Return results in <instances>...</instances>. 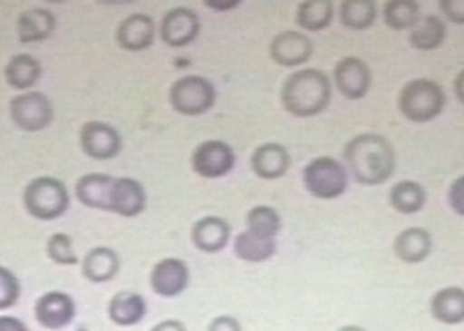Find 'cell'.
<instances>
[{
    "mask_svg": "<svg viewBox=\"0 0 464 331\" xmlns=\"http://www.w3.org/2000/svg\"><path fill=\"white\" fill-rule=\"evenodd\" d=\"M148 305L146 300L132 291H120L110 300L108 305V317L116 326L129 328L140 325L146 317Z\"/></svg>",
    "mask_w": 464,
    "mask_h": 331,
    "instance_id": "obj_21",
    "label": "cell"
},
{
    "mask_svg": "<svg viewBox=\"0 0 464 331\" xmlns=\"http://www.w3.org/2000/svg\"><path fill=\"white\" fill-rule=\"evenodd\" d=\"M445 102L447 97L443 89L433 80L426 78L408 82L398 97L401 115L415 123H426L438 119L445 108Z\"/></svg>",
    "mask_w": 464,
    "mask_h": 331,
    "instance_id": "obj_3",
    "label": "cell"
},
{
    "mask_svg": "<svg viewBox=\"0 0 464 331\" xmlns=\"http://www.w3.org/2000/svg\"><path fill=\"white\" fill-rule=\"evenodd\" d=\"M204 4L215 11H231L236 9L241 2L239 0H206Z\"/></svg>",
    "mask_w": 464,
    "mask_h": 331,
    "instance_id": "obj_39",
    "label": "cell"
},
{
    "mask_svg": "<svg viewBox=\"0 0 464 331\" xmlns=\"http://www.w3.org/2000/svg\"><path fill=\"white\" fill-rule=\"evenodd\" d=\"M336 331H368L366 328H362V326H357V325H347V326H342V328H338Z\"/></svg>",
    "mask_w": 464,
    "mask_h": 331,
    "instance_id": "obj_42",
    "label": "cell"
},
{
    "mask_svg": "<svg viewBox=\"0 0 464 331\" xmlns=\"http://www.w3.org/2000/svg\"><path fill=\"white\" fill-rule=\"evenodd\" d=\"M231 240V226L222 217L208 215L199 219L192 228V243L206 254L220 252Z\"/></svg>",
    "mask_w": 464,
    "mask_h": 331,
    "instance_id": "obj_17",
    "label": "cell"
},
{
    "mask_svg": "<svg viewBox=\"0 0 464 331\" xmlns=\"http://www.w3.org/2000/svg\"><path fill=\"white\" fill-rule=\"evenodd\" d=\"M431 317L445 325L458 326L464 323V289L458 286H449L438 289L430 300Z\"/></svg>",
    "mask_w": 464,
    "mask_h": 331,
    "instance_id": "obj_19",
    "label": "cell"
},
{
    "mask_svg": "<svg viewBox=\"0 0 464 331\" xmlns=\"http://www.w3.org/2000/svg\"><path fill=\"white\" fill-rule=\"evenodd\" d=\"M80 145L88 157L95 161H108L121 151V136L115 127L104 122H87L80 131Z\"/></svg>",
    "mask_w": 464,
    "mask_h": 331,
    "instance_id": "obj_11",
    "label": "cell"
},
{
    "mask_svg": "<svg viewBox=\"0 0 464 331\" xmlns=\"http://www.w3.org/2000/svg\"><path fill=\"white\" fill-rule=\"evenodd\" d=\"M246 229L261 237L276 239L282 231V217L273 207L257 205L246 213Z\"/></svg>",
    "mask_w": 464,
    "mask_h": 331,
    "instance_id": "obj_32",
    "label": "cell"
},
{
    "mask_svg": "<svg viewBox=\"0 0 464 331\" xmlns=\"http://www.w3.org/2000/svg\"><path fill=\"white\" fill-rule=\"evenodd\" d=\"M20 280L18 277L7 268L0 267V310H7L14 307L20 300Z\"/></svg>",
    "mask_w": 464,
    "mask_h": 331,
    "instance_id": "obj_34",
    "label": "cell"
},
{
    "mask_svg": "<svg viewBox=\"0 0 464 331\" xmlns=\"http://www.w3.org/2000/svg\"><path fill=\"white\" fill-rule=\"evenodd\" d=\"M250 164L252 171L262 180H278L289 171V151L280 143H264L252 153Z\"/></svg>",
    "mask_w": 464,
    "mask_h": 331,
    "instance_id": "obj_15",
    "label": "cell"
},
{
    "mask_svg": "<svg viewBox=\"0 0 464 331\" xmlns=\"http://www.w3.org/2000/svg\"><path fill=\"white\" fill-rule=\"evenodd\" d=\"M217 101V91L203 76H183L176 80L169 91V102L179 115L201 117L208 113Z\"/></svg>",
    "mask_w": 464,
    "mask_h": 331,
    "instance_id": "obj_6",
    "label": "cell"
},
{
    "mask_svg": "<svg viewBox=\"0 0 464 331\" xmlns=\"http://www.w3.org/2000/svg\"><path fill=\"white\" fill-rule=\"evenodd\" d=\"M348 175L368 187L382 185L396 171V151L391 141L375 132L352 138L343 149Z\"/></svg>",
    "mask_w": 464,
    "mask_h": 331,
    "instance_id": "obj_1",
    "label": "cell"
},
{
    "mask_svg": "<svg viewBox=\"0 0 464 331\" xmlns=\"http://www.w3.org/2000/svg\"><path fill=\"white\" fill-rule=\"evenodd\" d=\"M35 321L46 330L58 331L69 326L76 316V303L62 291H48L34 305Z\"/></svg>",
    "mask_w": 464,
    "mask_h": 331,
    "instance_id": "obj_10",
    "label": "cell"
},
{
    "mask_svg": "<svg viewBox=\"0 0 464 331\" xmlns=\"http://www.w3.org/2000/svg\"><path fill=\"white\" fill-rule=\"evenodd\" d=\"M57 27L55 15L48 9H29L20 15L18 35L22 43H35L48 39Z\"/></svg>",
    "mask_w": 464,
    "mask_h": 331,
    "instance_id": "obj_25",
    "label": "cell"
},
{
    "mask_svg": "<svg viewBox=\"0 0 464 331\" xmlns=\"http://www.w3.org/2000/svg\"><path fill=\"white\" fill-rule=\"evenodd\" d=\"M145 209V187L134 179H115L110 211H115L121 217H138Z\"/></svg>",
    "mask_w": 464,
    "mask_h": 331,
    "instance_id": "obj_20",
    "label": "cell"
},
{
    "mask_svg": "<svg viewBox=\"0 0 464 331\" xmlns=\"http://www.w3.org/2000/svg\"><path fill=\"white\" fill-rule=\"evenodd\" d=\"M160 37L171 48H183L196 41L201 32L199 16L188 7H174L160 22Z\"/></svg>",
    "mask_w": 464,
    "mask_h": 331,
    "instance_id": "obj_12",
    "label": "cell"
},
{
    "mask_svg": "<svg viewBox=\"0 0 464 331\" xmlns=\"http://www.w3.org/2000/svg\"><path fill=\"white\" fill-rule=\"evenodd\" d=\"M420 20V7L413 0H391L383 5V22L392 31H411Z\"/></svg>",
    "mask_w": 464,
    "mask_h": 331,
    "instance_id": "obj_31",
    "label": "cell"
},
{
    "mask_svg": "<svg viewBox=\"0 0 464 331\" xmlns=\"http://www.w3.org/2000/svg\"><path fill=\"white\" fill-rule=\"evenodd\" d=\"M69 192L53 177H37L24 190V207L34 219L55 220L69 209Z\"/></svg>",
    "mask_w": 464,
    "mask_h": 331,
    "instance_id": "obj_5",
    "label": "cell"
},
{
    "mask_svg": "<svg viewBox=\"0 0 464 331\" xmlns=\"http://www.w3.org/2000/svg\"><path fill=\"white\" fill-rule=\"evenodd\" d=\"M303 183L306 190L317 200H336L347 190V168L334 157H315L303 170Z\"/></svg>",
    "mask_w": 464,
    "mask_h": 331,
    "instance_id": "obj_4",
    "label": "cell"
},
{
    "mask_svg": "<svg viewBox=\"0 0 464 331\" xmlns=\"http://www.w3.org/2000/svg\"><path fill=\"white\" fill-rule=\"evenodd\" d=\"M447 198H449L450 209L456 211L458 215L464 217V175L452 181Z\"/></svg>",
    "mask_w": 464,
    "mask_h": 331,
    "instance_id": "obj_35",
    "label": "cell"
},
{
    "mask_svg": "<svg viewBox=\"0 0 464 331\" xmlns=\"http://www.w3.org/2000/svg\"><path fill=\"white\" fill-rule=\"evenodd\" d=\"M454 92L458 95V99L464 104V69L456 76V82H454Z\"/></svg>",
    "mask_w": 464,
    "mask_h": 331,
    "instance_id": "obj_41",
    "label": "cell"
},
{
    "mask_svg": "<svg viewBox=\"0 0 464 331\" xmlns=\"http://www.w3.org/2000/svg\"><path fill=\"white\" fill-rule=\"evenodd\" d=\"M113 183L115 179L110 175L88 173L76 181V198L88 209L110 211Z\"/></svg>",
    "mask_w": 464,
    "mask_h": 331,
    "instance_id": "obj_22",
    "label": "cell"
},
{
    "mask_svg": "<svg viewBox=\"0 0 464 331\" xmlns=\"http://www.w3.org/2000/svg\"><path fill=\"white\" fill-rule=\"evenodd\" d=\"M150 331H187V328L178 319H166V321H160L159 325H155Z\"/></svg>",
    "mask_w": 464,
    "mask_h": 331,
    "instance_id": "obj_40",
    "label": "cell"
},
{
    "mask_svg": "<svg viewBox=\"0 0 464 331\" xmlns=\"http://www.w3.org/2000/svg\"><path fill=\"white\" fill-rule=\"evenodd\" d=\"M0 331H29L27 325L13 316H0Z\"/></svg>",
    "mask_w": 464,
    "mask_h": 331,
    "instance_id": "obj_38",
    "label": "cell"
},
{
    "mask_svg": "<svg viewBox=\"0 0 464 331\" xmlns=\"http://www.w3.org/2000/svg\"><path fill=\"white\" fill-rule=\"evenodd\" d=\"M278 250L276 239H267L252 231H243L234 239V254L246 263L269 261Z\"/></svg>",
    "mask_w": 464,
    "mask_h": 331,
    "instance_id": "obj_24",
    "label": "cell"
},
{
    "mask_svg": "<svg viewBox=\"0 0 464 331\" xmlns=\"http://www.w3.org/2000/svg\"><path fill=\"white\" fill-rule=\"evenodd\" d=\"M447 37V27L443 20H440L435 15H428L420 18L415 27L410 31L408 41L415 50L420 52H433L441 48Z\"/></svg>",
    "mask_w": 464,
    "mask_h": 331,
    "instance_id": "obj_28",
    "label": "cell"
},
{
    "mask_svg": "<svg viewBox=\"0 0 464 331\" xmlns=\"http://www.w3.org/2000/svg\"><path fill=\"white\" fill-rule=\"evenodd\" d=\"M331 102V80L320 69L292 73L282 87V106L292 117L310 119L320 115Z\"/></svg>",
    "mask_w": 464,
    "mask_h": 331,
    "instance_id": "obj_2",
    "label": "cell"
},
{
    "mask_svg": "<svg viewBox=\"0 0 464 331\" xmlns=\"http://www.w3.org/2000/svg\"><path fill=\"white\" fill-rule=\"evenodd\" d=\"M206 331H243V328H241V323L234 316L224 314V316H217L208 325V330Z\"/></svg>",
    "mask_w": 464,
    "mask_h": 331,
    "instance_id": "obj_37",
    "label": "cell"
},
{
    "mask_svg": "<svg viewBox=\"0 0 464 331\" xmlns=\"http://www.w3.org/2000/svg\"><path fill=\"white\" fill-rule=\"evenodd\" d=\"M334 16V5L329 0L301 2L295 11V24L308 32H322L327 29Z\"/></svg>",
    "mask_w": 464,
    "mask_h": 331,
    "instance_id": "obj_29",
    "label": "cell"
},
{
    "mask_svg": "<svg viewBox=\"0 0 464 331\" xmlns=\"http://www.w3.org/2000/svg\"><path fill=\"white\" fill-rule=\"evenodd\" d=\"M334 85L350 101H359L372 89V71L368 63L357 57H345L334 67Z\"/></svg>",
    "mask_w": 464,
    "mask_h": 331,
    "instance_id": "obj_13",
    "label": "cell"
},
{
    "mask_svg": "<svg viewBox=\"0 0 464 331\" xmlns=\"http://www.w3.org/2000/svg\"><path fill=\"white\" fill-rule=\"evenodd\" d=\"M41 63L29 54L14 55L5 65V82L14 91H27L32 89L41 78Z\"/></svg>",
    "mask_w": 464,
    "mask_h": 331,
    "instance_id": "obj_27",
    "label": "cell"
},
{
    "mask_svg": "<svg viewBox=\"0 0 464 331\" xmlns=\"http://www.w3.org/2000/svg\"><path fill=\"white\" fill-rule=\"evenodd\" d=\"M192 170L203 179H222L229 175L236 164V153L231 145L220 140H208L196 147L190 159Z\"/></svg>",
    "mask_w": 464,
    "mask_h": 331,
    "instance_id": "obj_8",
    "label": "cell"
},
{
    "mask_svg": "<svg viewBox=\"0 0 464 331\" xmlns=\"http://www.w3.org/2000/svg\"><path fill=\"white\" fill-rule=\"evenodd\" d=\"M426 201H428V192L419 181H398L389 190L391 207L401 215L419 213L426 207Z\"/></svg>",
    "mask_w": 464,
    "mask_h": 331,
    "instance_id": "obj_26",
    "label": "cell"
},
{
    "mask_svg": "<svg viewBox=\"0 0 464 331\" xmlns=\"http://www.w3.org/2000/svg\"><path fill=\"white\" fill-rule=\"evenodd\" d=\"M269 55L278 65L297 67L312 59L314 43L303 32H280L269 44Z\"/></svg>",
    "mask_w": 464,
    "mask_h": 331,
    "instance_id": "obj_14",
    "label": "cell"
},
{
    "mask_svg": "<svg viewBox=\"0 0 464 331\" xmlns=\"http://www.w3.org/2000/svg\"><path fill=\"white\" fill-rule=\"evenodd\" d=\"M394 254L406 265L424 263L433 250V237L424 228H406L394 240Z\"/></svg>",
    "mask_w": 464,
    "mask_h": 331,
    "instance_id": "obj_18",
    "label": "cell"
},
{
    "mask_svg": "<svg viewBox=\"0 0 464 331\" xmlns=\"http://www.w3.org/2000/svg\"><path fill=\"white\" fill-rule=\"evenodd\" d=\"M9 115L14 125L25 132L46 129L55 117L52 101L41 92H25L9 102Z\"/></svg>",
    "mask_w": 464,
    "mask_h": 331,
    "instance_id": "obj_7",
    "label": "cell"
},
{
    "mask_svg": "<svg viewBox=\"0 0 464 331\" xmlns=\"http://www.w3.org/2000/svg\"><path fill=\"white\" fill-rule=\"evenodd\" d=\"M375 20L377 4L372 0H345L340 4V22L350 31H366Z\"/></svg>",
    "mask_w": 464,
    "mask_h": 331,
    "instance_id": "obj_30",
    "label": "cell"
},
{
    "mask_svg": "<svg viewBox=\"0 0 464 331\" xmlns=\"http://www.w3.org/2000/svg\"><path fill=\"white\" fill-rule=\"evenodd\" d=\"M190 282V270L185 261L178 258L160 259L150 273V287L162 298L179 297Z\"/></svg>",
    "mask_w": 464,
    "mask_h": 331,
    "instance_id": "obj_9",
    "label": "cell"
},
{
    "mask_svg": "<svg viewBox=\"0 0 464 331\" xmlns=\"http://www.w3.org/2000/svg\"><path fill=\"white\" fill-rule=\"evenodd\" d=\"M120 270V258L113 248L95 247L82 261L83 277L93 284H104L116 277Z\"/></svg>",
    "mask_w": 464,
    "mask_h": 331,
    "instance_id": "obj_23",
    "label": "cell"
},
{
    "mask_svg": "<svg viewBox=\"0 0 464 331\" xmlns=\"http://www.w3.org/2000/svg\"><path fill=\"white\" fill-rule=\"evenodd\" d=\"M155 39V24L148 15H130L116 29V43L127 52H143Z\"/></svg>",
    "mask_w": 464,
    "mask_h": 331,
    "instance_id": "obj_16",
    "label": "cell"
},
{
    "mask_svg": "<svg viewBox=\"0 0 464 331\" xmlns=\"http://www.w3.org/2000/svg\"><path fill=\"white\" fill-rule=\"evenodd\" d=\"M46 254L53 263L62 267H74L80 263V258L72 248V240L65 233H55L48 239Z\"/></svg>",
    "mask_w": 464,
    "mask_h": 331,
    "instance_id": "obj_33",
    "label": "cell"
},
{
    "mask_svg": "<svg viewBox=\"0 0 464 331\" xmlns=\"http://www.w3.org/2000/svg\"><path fill=\"white\" fill-rule=\"evenodd\" d=\"M440 9L449 18V22L464 25V0H441Z\"/></svg>",
    "mask_w": 464,
    "mask_h": 331,
    "instance_id": "obj_36",
    "label": "cell"
}]
</instances>
